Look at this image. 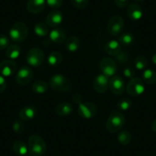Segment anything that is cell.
<instances>
[{"mask_svg":"<svg viewBox=\"0 0 156 156\" xmlns=\"http://www.w3.org/2000/svg\"><path fill=\"white\" fill-rule=\"evenodd\" d=\"M28 153L31 156H42L47 151L44 139L38 135H31L28 141Z\"/></svg>","mask_w":156,"mask_h":156,"instance_id":"6da1fadb","label":"cell"},{"mask_svg":"<svg viewBox=\"0 0 156 156\" xmlns=\"http://www.w3.org/2000/svg\"><path fill=\"white\" fill-rule=\"evenodd\" d=\"M9 34V37L12 41L16 43H22L25 41V40L28 37V26L24 22H16L10 28Z\"/></svg>","mask_w":156,"mask_h":156,"instance_id":"7a4b0ae2","label":"cell"},{"mask_svg":"<svg viewBox=\"0 0 156 156\" xmlns=\"http://www.w3.org/2000/svg\"><path fill=\"white\" fill-rule=\"evenodd\" d=\"M125 116L118 111H113L110 113L106 122V129L111 133H118L125 125Z\"/></svg>","mask_w":156,"mask_h":156,"instance_id":"3957f363","label":"cell"},{"mask_svg":"<svg viewBox=\"0 0 156 156\" xmlns=\"http://www.w3.org/2000/svg\"><path fill=\"white\" fill-rule=\"evenodd\" d=\"M49 85L52 90L58 92H67L71 89V83L67 76L62 74H55L51 76Z\"/></svg>","mask_w":156,"mask_h":156,"instance_id":"277c9868","label":"cell"},{"mask_svg":"<svg viewBox=\"0 0 156 156\" xmlns=\"http://www.w3.org/2000/svg\"><path fill=\"white\" fill-rule=\"evenodd\" d=\"M44 59V53L39 48H33L28 51L26 55V61L28 64L33 67L41 66Z\"/></svg>","mask_w":156,"mask_h":156,"instance_id":"5b68a950","label":"cell"},{"mask_svg":"<svg viewBox=\"0 0 156 156\" xmlns=\"http://www.w3.org/2000/svg\"><path fill=\"white\" fill-rule=\"evenodd\" d=\"M124 20L121 16H113L110 18L107 24V31L112 36H118L124 28Z\"/></svg>","mask_w":156,"mask_h":156,"instance_id":"8992f818","label":"cell"},{"mask_svg":"<svg viewBox=\"0 0 156 156\" xmlns=\"http://www.w3.org/2000/svg\"><path fill=\"white\" fill-rule=\"evenodd\" d=\"M145 87L143 80L139 78H133L126 87V91L132 97H138L145 92Z\"/></svg>","mask_w":156,"mask_h":156,"instance_id":"52a82bcc","label":"cell"},{"mask_svg":"<svg viewBox=\"0 0 156 156\" xmlns=\"http://www.w3.org/2000/svg\"><path fill=\"white\" fill-rule=\"evenodd\" d=\"M34 76V72L31 67L28 66H23L17 72L16 80L18 84L21 86H25L31 81Z\"/></svg>","mask_w":156,"mask_h":156,"instance_id":"ba28073f","label":"cell"},{"mask_svg":"<svg viewBox=\"0 0 156 156\" xmlns=\"http://www.w3.org/2000/svg\"><path fill=\"white\" fill-rule=\"evenodd\" d=\"M100 68L102 73L109 78L113 76L117 70L115 61L109 58H104L100 61Z\"/></svg>","mask_w":156,"mask_h":156,"instance_id":"9c48e42d","label":"cell"},{"mask_svg":"<svg viewBox=\"0 0 156 156\" xmlns=\"http://www.w3.org/2000/svg\"><path fill=\"white\" fill-rule=\"evenodd\" d=\"M78 113L84 119H91L97 115V107L93 103H82L78 107Z\"/></svg>","mask_w":156,"mask_h":156,"instance_id":"30bf717a","label":"cell"},{"mask_svg":"<svg viewBox=\"0 0 156 156\" xmlns=\"http://www.w3.org/2000/svg\"><path fill=\"white\" fill-rule=\"evenodd\" d=\"M109 87L111 92L115 95H121L123 94L126 88L124 80L120 76H115L110 77L109 81Z\"/></svg>","mask_w":156,"mask_h":156,"instance_id":"8fae6325","label":"cell"},{"mask_svg":"<svg viewBox=\"0 0 156 156\" xmlns=\"http://www.w3.org/2000/svg\"><path fill=\"white\" fill-rule=\"evenodd\" d=\"M109 77L106 75L99 74L95 77L93 83V87L95 91L100 94H104L109 88Z\"/></svg>","mask_w":156,"mask_h":156,"instance_id":"7c38bea8","label":"cell"},{"mask_svg":"<svg viewBox=\"0 0 156 156\" xmlns=\"http://www.w3.org/2000/svg\"><path fill=\"white\" fill-rule=\"evenodd\" d=\"M17 64L12 60H5L0 63V74L4 77H9L16 73Z\"/></svg>","mask_w":156,"mask_h":156,"instance_id":"4fadbf2b","label":"cell"},{"mask_svg":"<svg viewBox=\"0 0 156 156\" xmlns=\"http://www.w3.org/2000/svg\"><path fill=\"white\" fill-rule=\"evenodd\" d=\"M63 21V14L59 10H54L51 11L47 16L45 19V23L48 26L55 27L58 26L61 24Z\"/></svg>","mask_w":156,"mask_h":156,"instance_id":"5bb4252c","label":"cell"},{"mask_svg":"<svg viewBox=\"0 0 156 156\" xmlns=\"http://www.w3.org/2000/svg\"><path fill=\"white\" fill-rule=\"evenodd\" d=\"M46 0H28L27 9L31 14H38L45 8Z\"/></svg>","mask_w":156,"mask_h":156,"instance_id":"9a60e30c","label":"cell"},{"mask_svg":"<svg viewBox=\"0 0 156 156\" xmlns=\"http://www.w3.org/2000/svg\"><path fill=\"white\" fill-rule=\"evenodd\" d=\"M127 15L129 18L133 21H138L142 19L143 16L142 9L139 4L132 3L127 8Z\"/></svg>","mask_w":156,"mask_h":156,"instance_id":"2e32d148","label":"cell"},{"mask_svg":"<svg viewBox=\"0 0 156 156\" xmlns=\"http://www.w3.org/2000/svg\"><path fill=\"white\" fill-rule=\"evenodd\" d=\"M37 115V109L32 106H25L19 112V117L21 120L28 122L35 118Z\"/></svg>","mask_w":156,"mask_h":156,"instance_id":"e0dca14e","label":"cell"},{"mask_svg":"<svg viewBox=\"0 0 156 156\" xmlns=\"http://www.w3.org/2000/svg\"><path fill=\"white\" fill-rule=\"evenodd\" d=\"M49 37L51 41L56 44H61L66 40V32L63 28H56L52 30L49 34Z\"/></svg>","mask_w":156,"mask_h":156,"instance_id":"ac0fdd59","label":"cell"},{"mask_svg":"<svg viewBox=\"0 0 156 156\" xmlns=\"http://www.w3.org/2000/svg\"><path fill=\"white\" fill-rule=\"evenodd\" d=\"M73 111V105L68 102H63L59 103L55 109V112L60 116H67Z\"/></svg>","mask_w":156,"mask_h":156,"instance_id":"d6986e66","label":"cell"},{"mask_svg":"<svg viewBox=\"0 0 156 156\" xmlns=\"http://www.w3.org/2000/svg\"><path fill=\"white\" fill-rule=\"evenodd\" d=\"M105 51L111 56H117L121 52V44L115 40H111L106 44Z\"/></svg>","mask_w":156,"mask_h":156,"instance_id":"ffe728a7","label":"cell"},{"mask_svg":"<svg viewBox=\"0 0 156 156\" xmlns=\"http://www.w3.org/2000/svg\"><path fill=\"white\" fill-rule=\"evenodd\" d=\"M80 39L76 36H70L66 40V48L70 52H76L80 48Z\"/></svg>","mask_w":156,"mask_h":156,"instance_id":"44dd1931","label":"cell"},{"mask_svg":"<svg viewBox=\"0 0 156 156\" xmlns=\"http://www.w3.org/2000/svg\"><path fill=\"white\" fill-rule=\"evenodd\" d=\"M13 151L19 156H25L28 154V145L23 141L17 140L13 144Z\"/></svg>","mask_w":156,"mask_h":156,"instance_id":"7402d4cb","label":"cell"},{"mask_svg":"<svg viewBox=\"0 0 156 156\" xmlns=\"http://www.w3.org/2000/svg\"><path fill=\"white\" fill-rule=\"evenodd\" d=\"M142 80L147 84L153 85L156 83V71L152 69H146L142 75Z\"/></svg>","mask_w":156,"mask_h":156,"instance_id":"603a6c76","label":"cell"},{"mask_svg":"<svg viewBox=\"0 0 156 156\" xmlns=\"http://www.w3.org/2000/svg\"><path fill=\"white\" fill-rule=\"evenodd\" d=\"M63 60L62 55L58 51H53L49 54L47 62L51 67H57L61 64Z\"/></svg>","mask_w":156,"mask_h":156,"instance_id":"cb8c5ba5","label":"cell"},{"mask_svg":"<svg viewBox=\"0 0 156 156\" xmlns=\"http://www.w3.org/2000/svg\"><path fill=\"white\" fill-rule=\"evenodd\" d=\"M21 54V48L18 44H12L6 48L5 55L10 60L17 59Z\"/></svg>","mask_w":156,"mask_h":156,"instance_id":"d4e9b609","label":"cell"},{"mask_svg":"<svg viewBox=\"0 0 156 156\" xmlns=\"http://www.w3.org/2000/svg\"><path fill=\"white\" fill-rule=\"evenodd\" d=\"M32 90L35 94H44L48 90V84L44 80H37L32 84Z\"/></svg>","mask_w":156,"mask_h":156,"instance_id":"484cf974","label":"cell"},{"mask_svg":"<svg viewBox=\"0 0 156 156\" xmlns=\"http://www.w3.org/2000/svg\"><path fill=\"white\" fill-rule=\"evenodd\" d=\"M34 31L38 37H44L48 34V27L44 22H37L34 25Z\"/></svg>","mask_w":156,"mask_h":156,"instance_id":"4316f807","label":"cell"},{"mask_svg":"<svg viewBox=\"0 0 156 156\" xmlns=\"http://www.w3.org/2000/svg\"><path fill=\"white\" fill-rule=\"evenodd\" d=\"M118 142L122 145H127L131 142L132 141V135L127 130H122L118 134L117 136Z\"/></svg>","mask_w":156,"mask_h":156,"instance_id":"83f0119b","label":"cell"},{"mask_svg":"<svg viewBox=\"0 0 156 156\" xmlns=\"http://www.w3.org/2000/svg\"><path fill=\"white\" fill-rule=\"evenodd\" d=\"M134 41V36L132 33L126 32L121 34L119 37V42L124 46H129Z\"/></svg>","mask_w":156,"mask_h":156,"instance_id":"f1b7e54d","label":"cell"},{"mask_svg":"<svg viewBox=\"0 0 156 156\" xmlns=\"http://www.w3.org/2000/svg\"><path fill=\"white\" fill-rule=\"evenodd\" d=\"M133 106V102L129 98H123L117 103V108L120 110H128Z\"/></svg>","mask_w":156,"mask_h":156,"instance_id":"f546056e","label":"cell"},{"mask_svg":"<svg viewBox=\"0 0 156 156\" xmlns=\"http://www.w3.org/2000/svg\"><path fill=\"white\" fill-rule=\"evenodd\" d=\"M135 67L138 70H144L146 68L147 64H148V61L146 58L143 56H138L136 57L134 61Z\"/></svg>","mask_w":156,"mask_h":156,"instance_id":"4dcf8cb0","label":"cell"},{"mask_svg":"<svg viewBox=\"0 0 156 156\" xmlns=\"http://www.w3.org/2000/svg\"><path fill=\"white\" fill-rule=\"evenodd\" d=\"M12 129L17 134H21L25 130V126L22 120H16L12 124Z\"/></svg>","mask_w":156,"mask_h":156,"instance_id":"1f68e13d","label":"cell"},{"mask_svg":"<svg viewBox=\"0 0 156 156\" xmlns=\"http://www.w3.org/2000/svg\"><path fill=\"white\" fill-rule=\"evenodd\" d=\"M70 2L74 7L82 9L87 6L89 0H70Z\"/></svg>","mask_w":156,"mask_h":156,"instance_id":"d6a6232c","label":"cell"},{"mask_svg":"<svg viewBox=\"0 0 156 156\" xmlns=\"http://www.w3.org/2000/svg\"><path fill=\"white\" fill-rule=\"evenodd\" d=\"M9 38L6 35L0 34V50L5 49L9 46Z\"/></svg>","mask_w":156,"mask_h":156,"instance_id":"836d02e7","label":"cell"},{"mask_svg":"<svg viewBox=\"0 0 156 156\" xmlns=\"http://www.w3.org/2000/svg\"><path fill=\"white\" fill-rule=\"evenodd\" d=\"M46 3L52 9H58L62 6L64 0H46Z\"/></svg>","mask_w":156,"mask_h":156,"instance_id":"e575fe53","label":"cell"},{"mask_svg":"<svg viewBox=\"0 0 156 156\" xmlns=\"http://www.w3.org/2000/svg\"><path fill=\"white\" fill-rule=\"evenodd\" d=\"M123 75L125 77H126V78H128V79H130V80H131V79L134 78V75H135L134 70H133L132 67H126L123 70Z\"/></svg>","mask_w":156,"mask_h":156,"instance_id":"d590c367","label":"cell"},{"mask_svg":"<svg viewBox=\"0 0 156 156\" xmlns=\"http://www.w3.org/2000/svg\"><path fill=\"white\" fill-rule=\"evenodd\" d=\"M114 2H115V5L118 8L122 9L128 5L129 0H114Z\"/></svg>","mask_w":156,"mask_h":156,"instance_id":"8d00e7d4","label":"cell"},{"mask_svg":"<svg viewBox=\"0 0 156 156\" xmlns=\"http://www.w3.org/2000/svg\"><path fill=\"white\" fill-rule=\"evenodd\" d=\"M7 87V82L4 76L0 75V94L3 93Z\"/></svg>","mask_w":156,"mask_h":156,"instance_id":"74e56055","label":"cell"},{"mask_svg":"<svg viewBox=\"0 0 156 156\" xmlns=\"http://www.w3.org/2000/svg\"><path fill=\"white\" fill-rule=\"evenodd\" d=\"M115 57L117 58V61H119V63L126 62L127 60H128V58H129L128 55H126V53H122V52H120L119 55Z\"/></svg>","mask_w":156,"mask_h":156,"instance_id":"f35d334b","label":"cell"},{"mask_svg":"<svg viewBox=\"0 0 156 156\" xmlns=\"http://www.w3.org/2000/svg\"><path fill=\"white\" fill-rule=\"evenodd\" d=\"M72 100L75 103H76V104L80 105V103H82V101H83V97H82V96L80 94L76 93V94H74L72 96Z\"/></svg>","mask_w":156,"mask_h":156,"instance_id":"ab89813d","label":"cell"},{"mask_svg":"<svg viewBox=\"0 0 156 156\" xmlns=\"http://www.w3.org/2000/svg\"><path fill=\"white\" fill-rule=\"evenodd\" d=\"M151 128L152 129V131L154 132V133H156V119L154 120H153V122H151Z\"/></svg>","mask_w":156,"mask_h":156,"instance_id":"60d3db41","label":"cell"},{"mask_svg":"<svg viewBox=\"0 0 156 156\" xmlns=\"http://www.w3.org/2000/svg\"><path fill=\"white\" fill-rule=\"evenodd\" d=\"M151 61H152V62L154 63V64H156V53L152 56V58H151Z\"/></svg>","mask_w":156,"mask_h":156,"instance_id":"b9f144b4","label":"cell"},{"mask_svg":"<svg viewBox=\"0 0 156 156\" xmlns=\"http://www.w3.org/2000/svg\"><path fill=\"white\" fill-rule=\"evenodd\" d=\"M136 1H137V2H143L144 0H136Z\"/></svg>","mask_w":156,"mask_h":156,"instance_id":"7bdbcfd3","label":"cell"}]
</instances>
